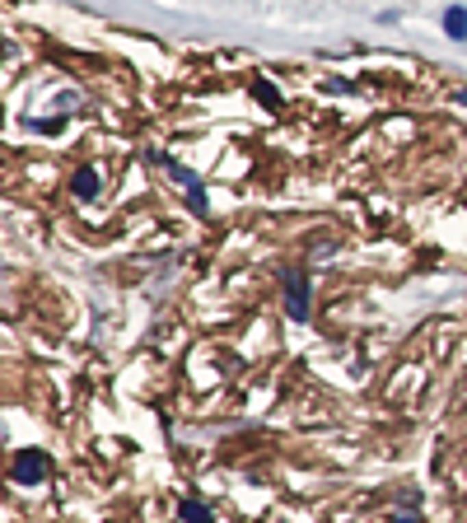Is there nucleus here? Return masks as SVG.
Segmentation results:
<instances>
[{"label": "nucleus", "instance_id": "obj_3", "mask_svg": "<svg viewBox=\"0 0 467 523\" xmlns=\"http://www.w3.org/2000/svg\"><path fill=\"white\" fill-rule=\"evenodd\" d=\"M444 33H449V38H458V42L467 38V10H463V5L444 10Z\"/></svg>", "mask_w": 467, "mask_h": 523}, {"label": "nucleus", "instance_id": "obj_1", "mask_svg": "<svg viewBox=\"0 0 467 523\" xmlns=\"http://www.w3.org/2000/svg\"><path fill=\"white\" fill-rule=\"evenodd\" d=\"M47 476V453L42 448H19V458H14V481L19 486H38Z\"/></svg>", "mask_w": 467, "mask_h": 523}, {"label": "nucleus", "instance_id": "obj_4", "mask_svg": "<svg viewBox=\"0 0 467 523\" xmlns=\"http://www.w3.org/2000/svg\"><path fill=\"white\" fill-rule=\"evenodd\" d=\"M94 192H99V173H89V168H79V173H75V196H84V201H89Z\"/></svg>", "mask_w": 467, "mask_h": 523}, {"label": "nucleus", "instance_id": "obj_5", "mask_svg": "<svg viewBox=\"0 0 467 523\" xmlns=\"http://www.w3.org/2000/svg\"><path fill=\"white\" fill-rule=\"evenodd\" d=\"M182 519L187 523H210V509H201L197 500H187V505H182Z\"/></svg>", "mask_w": 467, "mask_h": 523}, {"label": "nucleus", "instance_id": "obj_6", "mask_svg": "<svg viewBox=\"0 0 467 523\" xmlns=\"http://www.w3.org/2000/svg\"><path fill=\"white\" fill-rule=\"evenodd\" d=\"M397 523H416V519H397Z\"/></svg>", "mask_w": 467, "mask_h": 523}, {"label": "nucleus", "instance_id": "obj_2", "mask_svg": "<svg viewBox=\"0 0 467 523\" xmlns=\"http://www.w3.org/2000/svg\"><path fill=\"white\" fill-rule=\"evenodd\" d=\"M286 309H290V318H309V281H304V271H286Z\"/></svg>", "mask_w": 467, "mask_h": 523}]
</instances>
